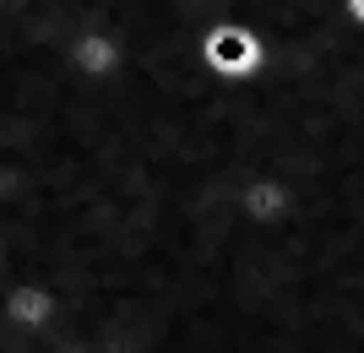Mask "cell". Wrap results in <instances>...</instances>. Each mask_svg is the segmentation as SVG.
<instances>
[{
	"label": "cell",
	"mask_w": 364,
	"mask_h": 353,
	"mask_svg": "<svg viewBox=\"0 0 364 353\" xmlns=\"http://www.w3.org/2000/svg\"><path fill=\"white\" fill-rule=\"evenodd\" d=\"M196 55H201V71L213 82H228V87H245V82H256L267 71V44H261V33L240 16H228V22H213V28L196 38Z\"/></svg>",
	"instance_id": "obj_1"
},
{
	"label": "cell",
	"mask_w": 364,
	"mask_h": 353,
	"mask_svg": "<svg viewBox=\"0 0 364 353\" xmlns=\"http://www.w3.org/2000/svg\"><path fill=\"white\" fill-rule=\"evenodd\" d=\"M234 212H240L250 229L289 223V212H294V190H289V180H277V174H245L240 190H234Z\"/></svg>",
	"instance_id": "obj_2"
},
{
	"label": "cell",
	"mask_w": 364,
	"mask_h": 353,
	"mask_svg": "<svg viewBox=\"0 0 364 353\" xmlns=\"http://www.w3.org/2000/svg\"><path fill=\"white\" fill-rule=\"evenodd\" d=\"M0 321L22 326V332H44V326H55V288L22 283V288L0 293Z\"/></svg>",
	"instance_id": "obj_3"
},
{
	"label": "cell",
	"mask_w": 364,
	"mask_h": 353,
	"mask_svg": "<svg viewBox=\"0 0 364 353\" xmlns=\"http://www.w3.org/2000/svg\"><path fill=\"white\" fill-rule=\"evenodd\" d=\"M343 16H348L353 28H359V33H364V0H343Z\"/></svg>",
	"instance_id": "obj_4"
}]
</instances>
